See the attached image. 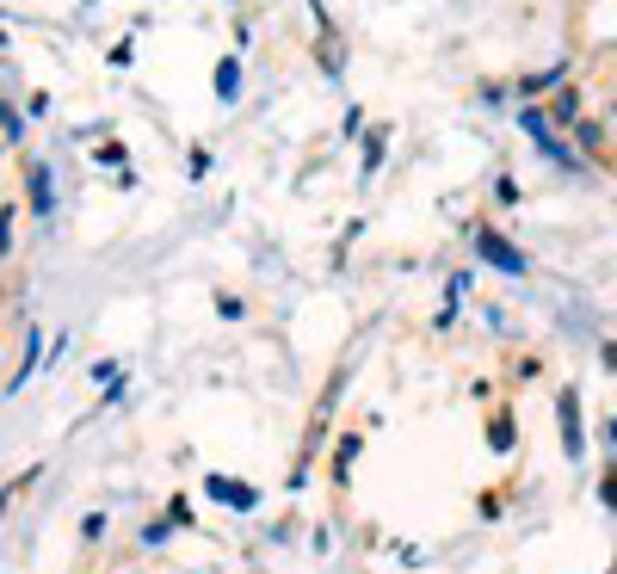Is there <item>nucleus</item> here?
<instances>
[{"label":"nucleus","instance_id":"7ed1b4c3","mask_svg":"<svg viewBox=\"0 0 617 574\" xmlns=\"http://www.w3.org/2000/svg\"><path fill=\"white\" fill-rule=\"evenodd\" d=\"M556 426H562V451L568 457L587 451V433H580V389H562L556 396Z\"/></svg>","mask_w":617,"mask_h":574},{"label":"nucleus","instance_id":"39448f33","mask_svg":"<svg viewBox=\"0 0 617 574\" xmlns=\"http://www.w3.org/2000/svg\"><path fill=\"white\" fill-rule=\"evenodd\" d=\"M50 192H56V186H50V167L31 161V167H25V198H31V210H38V217H50V210H56Z\"/></svg>","mask_w":617,"mask_h":574},{"label":"nucleus","instance_id":"4468645a","mask_svg":"<svg viewBox=\"0 0 617 574\" xmlns=\"http://www.w3.org/2000/svg\"><path fill=\"white\" fill-rule=\"evenodd\" d=\"M13 254V210H0V260Z\"/></svg>","mask_w":617,"mask_h":574},{"label":"nucleus","instance_id":"412c9836","mask_svg":"<svg viewBox=\"0 0 617 574\" xmlns=\"http://www.w3.org/2000/svg\"><path fill=\"white\" fill-rule=\"evenodd\" d=\"M611 118H617V99H611Z\"/></svg>","mask_w":617,"mask_h":574},{"label":"nucleus","instance_id":"2eb2a0df","mask_svg":"<svg viewBox=\"0 0 617 574\" xmlns=\"http://www.w3.org/2000/svg\"><path fill=\"white\" fill-rule=\"evenodd\" d=\"M167 531H173V519H155L149 531H142V544H149V550H155V544H167Z\"/></svg>","mask_w":617,"mask_h":574},{"label":"nucleus","instance_id":"423d86ee","mask_svg":"<svg viewBox=\"0 0 617 574\" xmlns=\"http://www.w3.org/2000/svg\"><path fill=\"white\" fill-rule=\"evenodd\" d=\"M210 87H216V99H223V105H235V99H241V62L223 56V62H216V75H210Z\"/></svg>","mask_w":617,"mask_h":574},{"label":"nucleus","instance_id":"1a4fd4ad","mask_svg":"<svg viewBox=\"0 0 617 574\" xmlns=\"http://www.w3.org/2000/svg\"><path fill=\"white\" fill-rule=\"evenodd\" d=\"M574 142H580L587 155H605V130H599L593 118H580V124H574Z\"/></svg>","mask_w":617,"mask_h":574},{"label":"nucleus","instance_id":"ddd939ff","mask_svg":"<svg viewBox=\"0 0 617 574\" xmlns=\"http://www.w3.org/2000/svg\"><path fill=\"white\" fill-rule=\"evenodd\" d=\"M562 75H568V68H550V75H531V81H525V87H519V93H525V99H537V93H543V87H556V81H562Z\"/></svg>","mask_w":617,"mask_h":574},{"label":"nucleus","instance_id":"f8f14e48","mask_svg":"<svg viewBox=\"0 0 617 574\" xmlns=\"http://www.w3.org/2000/svg\"><path fill=\"white\" fill-rule=\"evenodd\" d=\"M352 457H358V439H340V457H334V482L352 476Z\"/></svg>","mask_w":617,"mask_h":574},{"label":"nucleus","instance_id":"aec40b11","mask_svg":"<svg viewBox=\"0 0 617 574\" xmlns=\"http://www.w3.org/2000/svg\"><path fill=\"white\" fill-rule=\"evenodd\" d=\"M605 439H611V445H617V420H611V426H605Z\"/></svg>","mask_w":617,"mask_h":574},{"label":"nucleus","instance_id":"f3484780","mask_svg":"<svg viewBox=\"0 0 617 574\" xmlns=\"http://www.w3.org/2000/svg\"><path fill=\"white\" fill-rule=\"evenodd\" d=\"M599 494H605V507H611V513H617V470H611V476H605V488H599Z\"/></svg>","mask_w":617,"mask_h":574},{"label":"nucleus","instance_id":"a211bd4d","mask_svg":"<svg viewBox=\"0 0 617 574\" xmlns=\"http://www.w3.org/2000/svg\"><path fill=\"white\" fill-rule=\"evenodd\" d=\"M0 130H7V136H19V118L7 112V105H0Z\"/></svg>","mask_w":617,"mask_h":574},{"label":"nucleus","instance_id":"f257e3e1","mask_svg":"<svg viewBox=\"0 0 617 574\" xmlns=\"http://www.w3.org/2000/svg\"><path fill=\"white\" fill-rule=\"evenodd\" d=\"M519 124H525V136L537 142V149L543 155H550L556 167H574V149H568V142L556 136V124H550V112H537V105H525V112H519Z\"/></svg>","mask_w":617,"mask_h":574},{"label":"nucleus","instance_id":"f03ea898","mask_svg":"<svg viewBox=\"0 0 617 574\" xmlns=\"http://www.w3.org/2000/svg\"><path fill=\"white\" fill-rule=\"evenodd\" d=\"M476 254H482L488 266H500L506 278H525V272H531V260H525L506 235H494V229H476Z\"/></svg>","mask_w":617,"mask_h":574},{"label":"nucleus","instance_id":"6e6552de","mask_svg":"<svg viewBox=\"0 0 617 574\" xmlns=\"http://www.w3.org/2000/svg\"><path fill=\"white\" fill-rule=\"evenodd\" d=\"M550 124H562V130H574V124H580V93H574V87H562V93H556Z\"/></svg>","mask_w":617,"mask_h":574},{"label":"nucleus","instance_id":"0eeeda50","mask_svg":"<svg viewBox=\"0 0 617 574\" xmlns=\"http://www.w3.org/2000/svg\"><path fill=\"white\" fill-rule=\"evenodd\" d=\"M513 445H519V426H513V414H494V420H488V451H494V457H506Z\"/></svg>","mask_w":617,"mask_h":574},{"label":"nucleus","instance_id":"20e7f679","mask_svg":"<svg viewBox=\"0 0 617 574\" xmlns=\"http://www.w3.org/2000/svg\"><path fill=\"white\" fill-rule=\"evenodd\" d=\"M204 494L216 500V507H235V513H247L253 500H260L253 482H241V476H204Z\"/></svg>","mask_w":617,"mask_h":574},{"label":"nucleus","instance_id":"9b49d317","mask_svg":"<svg viewBox=\"0 0 617 574\" xmlns=\"http://www.w3.org/2000/svg\"><path fill=\"white\" fill-rule=\"evenodd\" d=\"M383 149H389V130H371V136H365V173L383 161Z\"/></svg>","mask_w":617,"mask_h":574},{"label":"nucleus","instance_id":"6ab92c4d","mask_svg":"<svg viewBox=\"0 0 617 574\" xmlns=\"http://www.w3.org/2000/svg\"><path fill=\"white\" fill-rule=\"evenodd\" d=\"M599 358H605V371H617V340H605V352H599Z\"/></svg>","mask_w":617,"mask_h":574},{"label":"nucleus","instance_id":"dca6fc26","mask_svg":"<svg viewBox=\"0 0 617 574\" xmlns=\"http://www.w3.org/2000/svg\"><path fill=\"white\" fill-rule=\"evenodd\" d=\"M494 198H500V204H519V186H513V179L500 173V179H494Z\"/></svg>","mask_w":617,"mask_h":574},{"label":"nucleus","instance_id":"9d476101","mask_svg":"<svg viewBox=\"0 0 617 574\" xmlns=\"http://www.w3.org/2000/svg\"><path fill=\"white\" fill-rule=\"evenodd\" d=\"M38 346H44V340H38V328H31V346H25V365H19V377H13V389H25V383H31V371H38V365H44V352H38Z\"/></svg>","mask_w":617,"mask_h":574}]
</instances>
